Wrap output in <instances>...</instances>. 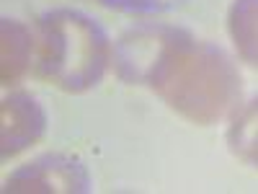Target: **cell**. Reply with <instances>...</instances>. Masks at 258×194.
Wrapping results in <instances>:
<instances>
[{
	"label": "cell",
	"instance_id": "6da1fadb",
	"mask_svg": "<svg viewBox=\"0 0 258 194\" xmlns=\"http://www.w3.org/2000/svg\"><path fill=\"white\" fill-rule=\"evenodd\" d=\"M111 60L124 80L153 88L194 124H214L240 99V73L232 60L176 26L150 24L126 31Z\"/></svg>",
	"mask_w": 258,
	"mask_h": 194
},
{
	"label": "cell",
	"instance_id": "7a4b0ae2",
	"mask_svg": "<svg viewBox=\"0 0 258 194\" xmlns=\"http://www.w3.org/2000/svg\"><path fill=\"white\" fill-rule=\"evenodd\" d=\"M111 55L106 31L80 11L54 8L34 24V73L68 93L98 85Z\"/></svg>",
	"mask_w": 258,
	"mask_h": 194
},
{
	"label": "cell",
	"instance_id": "3957f363",
	"mask_svg": "<svg viewBox=\"0 0 258 194\" xmlns=\"http://www.w3.org/2000/svg\"><path fill=\"white\" fill-rule=\"evenodd\" d=\"M88 189H91L88 171L83 168L80 161L62 153L39 156L16 168L6 179V191H24V194H52V191L78 194Z\"/></svg>",
	"mask_w": 258,
	"mask_h": 194
},
{
	"label": "cell",
	"instance_id": "277c9868",
	"mask_svg": "<svg viewBox=\"0 0 258 194\" xmlns=\"http://www.w3.org/2000/svg\"><path fill=\"white\" fill-rule=\"evenodd\" d=\"M3 117V161L39 142L47 132V114L41 104L29 93H11L0 106Z\"/></svg>",
	"mask_w": 258,
	"mask_h": 194
},
{
	"label": "cell",
	"instance_id": "5b68a950",
	"mask_svg": "<svg viewBox=\"0 0 258 194\" xmlns=\"http://www.w3.org/2000/svg\"><path fill=\"white\" fill-rule=\"evenodd\" d=\"M34 65V29L16 18L3 21V44H0V80L13 85Z\"/></svg>",
	"mask_w": 258,
	"mask_h": 194
},
{
	"label": "cell",
	"instance_id": "8992f818",
	"mask_svg": "<svg viewBox=\"0 0 258 194\" xmlns=\"http://www.w3.org/2000/svg\"><path fill=\"white\" fill-rule=\"evenodd\" d=\"M227 31L240 60L258 68V0H235L227 13Z\"/></svg>",
	"mask_w": 258,
	"mask_h": 194
},
{
	"label": "cell",
	"instance_id": "52a82bcc",
	"mask_svg": "<svg viewBox=\"0 0 258 194\" xmlns=\"http://www.w3.org/2000/svg\"><path fill=\"white\" fill-rule=\"evenodd\" d=\"M227 142L230 150L243 163L258 168V99L248 101L232 117V124L227 129Z\"/></svg>",
	"mask_w": 258,
	"mask_h": 194
},
{
	"label": "cell",
	"instance_id": "ba28073f",
	"mask_svg": "<svg viewBox=\"0 0 258 194\" xmlns=\"http://www.w3.org/2000/svg\"><path fill=\"white\" fill-rule=\"evenodd\" d=\"M96 3L124 13H160V11L176 8L181 0H96Z\"/></svg>",
	"mask_w": 258,
	"mask_h": 194
}]
</instances>
